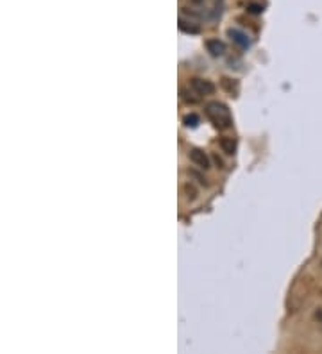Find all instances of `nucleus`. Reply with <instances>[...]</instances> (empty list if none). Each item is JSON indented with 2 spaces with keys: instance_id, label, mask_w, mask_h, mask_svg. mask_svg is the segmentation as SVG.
<instances>
[{
  "instance_id": "f257e3e1",
  "label": "nucleus",
  "mask_w": 322,
  "mask_h": 354,
  "mask_svg": "<svg viewBox=\"0 0 322 354\" xmlns=\"http://www.w3.org/2000/svg\"><path fill=\"white\" fill-rule=\"evenodd\" d=\"M206 116L212 120V124L215 125V127L222 129V131H224V129H229L233 124L229 108L218 101H213V102H208V104H206Z\"/></svg>"
},
{
  "instance_id": "f03ea898",
  "label": "nucleus",
  "mask_w": 322,
  "mask_h": 354,
  "mask_svg": "<svg viewBox=\"0 0 322 354\" xmlns=\"http://www.w3.org/2000/svg\"><path fill=\"white\" fill-rule=\"evenodd\" d=\"M190 86H192V90H194L197 95H201V97H206V95H213L215 91H217V88H215V84L212 83V81L199 79V77L192 79Z\"/></svg>"
},
{
  "instance_id": "7ed1b4c3",
  "label": "nucleus",
  "mask_w": 322,
  "mask_h": 354,
  "mask_svg": "<svg viewBox=\"0 0 322 354\" xmlns=\"http://www.w3.org/2000/svg\"><path fill=\"white\" fill-rule=\"evenodd\" d=\"M190 160L194 165H197L199 168H202V170H208L210 168V158L206 156L204 150L201 149H192L190 150Z\"/></svg>"
},
{
  "instance_id": "20e7f679",
  "label": "nucleus",
  "mask_w": 322,
  "mask_h": 354,
  "mask_svg": "<svg viewBox=\"0 0 322 354\" xmlns=\"http://www.w3.org/2000/svg\"><path fill=\"white\" fill-rule=\"evenodd\" d=\"M228 36L233 40V43H236V45L240 47V49H249V47H251L249 36H247L245 32L238 31V29H229V31H228Z\"/></svg>"
},
{
  "instance_id": "39448f33",
  "label": "nucleus",
  "mask_w": 322,
  "mask_h": 354,
  "mask_svg": "<svg viewBox=\"0 0 322 354\" xmlns=\"http://www.w3.org/2000/svg\"><path fill=\"white\" fill-rule=\"evenodd\" d=\"M206 49H208V52L215 57L224 56V52H225V45L220 40H208V42H206Z\"/></svg>"
},
{
  "instance_id": "423d86ee",
  "label": "nucleus",
  "mask_w": 322,
  "mask_h": 354,
  "mask_svg": "<svg viewBox=\"0 0 322 354\" xmlns=\"http://www.w3.org/2000/svg\"><path fill=\"white\" fill-rule=\"evenodd\" d=\"M220 149L224 150L225 154H235V150H236V142H235V138H220Z\"/></svg>"
},
{
  "instance_id": "0eeeda50",
  "label": "nucleus",
  "mask_w": 322,
  "mask_h": 354,
  "mask_svg": "<svg viewBox=\"0 0 322 354\" xmlns=\"http://www.w3.org/2000/svg\"><path fill=\"white\" fill-rule=\"evenodd\" d=\"M222 88H224L231 97L238 93V83H236L235 79H228V77H224V79H222Z\"/></svg>"
},
{
  "instance_id": "6e6552de",
  "label": "nucleus",
  "mask_w": 322,
  "mask_h": 354,
  "mask_svg": "<svg viewBox=\"0 0 322 354\" xmlns=\"http://www.w3.org/2000/svg\"><path fill=\"white\" fill-rule=\"evenodd\" d=\"M179 29L183 32H188V34H197V32H199V27H195V25L188 24L184 18H179Z\"/></svg>"
},
{
  "instance_id": "1a4fd4ad",
  "label": "nucleus",
  "mask_w": 322,
  "mask_h": 354,
  "mask_svg": "<svg viewBox=\"0 0 322 354\" xmlns=\"http://www.w3.org/2000/svg\"><path fill=\"white\" fill-rule=\"evenodd\" d=\"M183 190H184V193H186V199H188V201H195V199H197V190H195V188L192 186L190 183L184 184Z\"/></svg>"
},
{
  "instance_id": "9d476101",
  "label": "nucleus",
  "mask_w": 322,
  "mask_h": 354,
  "mask_svg": "<svg viewBox=\"0 0 322 354\" xmlns=\"http://www.w3.org/2000/svg\"><path fill=\"white\" fill-rule=\"evenodd\" d=\"M184 125H186V127H197L199 125V116L195 115V113H192V115H186L184 116Z\"/></svg>"
},
{
  "instance_id": "9b49d317",
  "label": "nucleus",
  "mask_w": 322,
  "mask_h": 354,
  "mask_svg": "<svg viewBox=\"0 0 322 354\" xmlns=\"http://www.w3.org/2000/svg\"><path fill=\"white\" fill-rule=\"evenodd\" d=\"M247 7H249V11H251V13H254V14H260L261 11H263V7L258 6V4H247Z\"/></svg>"
},
{
  "instance_id": "f8f14e48",
  "label": "nucleus",
  "mask_w": 322,
  "mask_h": 354,
  "mask_svg": "<svg viewBox=\"0 0 322 354\" xmlns=\"http://www.w3.org/2000/svg\"><path fill=\"white\" fill-rule=\"evenodd\" d=\"M188 2H190V4H192V6H197V7H201V6H202V4H204V2H206V0H188Z\"/></svg>"
},
{
  "instance_id": "ddd939ff",
  "label": "nucleus",
  "mask_w": 322,
  "mask_h": 354,
  "mask_svg": "<svg viewBox=\"0 0 322 354\" xmlns=\"http://www.w3.org/2000/svg\"><path fill=\"white\" fill-rule=\"evenodd\" d=\"M213 161H215V163H217V167H218V168H222V165H224V163H222V160H220V158H218V156H215V158H213Z\"/></svg>"
},
{
  "instance_id": "4468645a",
  "label": "nucleus",
  "mask_w": 322,
  "mask_h": 354,
  "mask_svg": "<svg viewBox=\"0 0 322 354\" xmlns=\"http://www.w3.org/2000/svg\"><path fill=\"white\" fill-rule=\"evenodd\" d=\"M317 319H319V322L322 324V309L320 311H317Z\"/></svg>"
},
{
  "instance_id": "2eb2a0df",
  "label": "nucleus",
  "mask_w": 322,
  "mask_h": 354,
  "mask_svg": "<svg viewBox=\"0 0 322 354\" xmlns=\"http://www.w3.org/2000/svg\"><path fill=\"white\" fill-rule=\"evenodd\" d=\"M320 297H322V290H320Z\"/></svg>"
}]
</instances>
